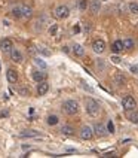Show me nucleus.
Instances as JSON below:
<instances>
[{
  "instance_id": "1",
  "label": "nucleus",
  "mask_w": 138,
  "mask_h": 158,
  "mask_svg": "<svg viewBox=\"0 0 138 158\" xmlns=\"http://www.w3.org/2000/svg\"><path fill=\"white\" fill-rule=\"evenodd\" d=\"M85 109H86V114L89 115V116H92V118L98 116L100 112H101L100 103H98L97 100H94V98H88L86 103H85Z\"/></svg>"
},
{
  "instance_id": "2",
  "label": "nucleus",
  "mask_w": 138,
  "mask_h": 158,
  "mask_svg": "<svg viewBox=\"0 0 138 158\" xmlns=\"http://www.w3.org/2000/svg\"><path fill=\"white\" fill-rule=\"evenodd\" d=\"M62 110H64L65 115H70V116L77 115L79 114V103L76 100H67V102L62 103Z\"/></svg>"
},
{
  "instance_id": "3",
  "label": "nucleus",
  "mask_w": 138,
  "mask_h": 158,
  "mask_svg": "<svg viewBox=\"0 0 138 158\" xmlns=\"http://www.w3.org/2000/svg\"><path fill=\"white\" fill-rule=\"evenodd\" d=\"M122 107L125 109V112H131V110H135L137 107V102L132 96H125L122 98Z\"/></svg>"
},
{
  "instance_id": "4",
  "label": "nucleus",
  "mask_w": 138,
  "mask_h": 158,
  "mask_svg": "<svg viewBox=\"0 0 138 158\" xmlns=\"http://www.w3.org/2000/svg\"><path fill=\"white\" fill-rule=\"evenodd\" d=\"M69 15H70V9L65 5H60L53 10V17L57 19H65V18H69Z\"/></svg>"
},
{
  "instance_id": "5",
  "label": "nucleus",
  "mask_w": 138,
  "mask_h": 158,
  "mask_svg": "<svg viewBox=\"0 0 138 158\" xmlns=\"http://www.w3.org/2000/svg\"><path fill=\"white\" fill-rule=\"evenodd\" d=\"M94 128H91L89 125H85L82 130H80V139L83 140H92L94 139Z\"/></svg>"
},
{
  "instance_id": "6",
  "label": "nucleus",
  "mask_w": 138,
  "mask_h": 158,
  "mask_svg": "<svg viewBox=\"0 0 138 158\" xmlns=\"http://www.w3.org/2000/svg\"><path fill=\"white\" fill-rule=\"evenodd\" d=\"M0 49L3 51L5 54H10V51L14 49V44H12V40L8 39V37H5V39H2L0 40Z\"/></svg>"
},
{
  "instance_id": "7",
  "label": "nucleus",
  "mask_w": 138,
  "mask_h": 158,
  "mask_svg": "<svg viewBox=\"0 0 138 158\" xmlns=\"http://www.w3.org/2000/svg\"><path fill=\"white\" fill-rule=\"evenodd\" d=\"M92 49L95 54H103L105 51V42L103 39H97L94 44H92Z\"/></svg>"
},
{
  "instance_id": "8",
  "label": "nucleus",
  "mask_w": 138,
  "mask_h": 158,
  "mask_svg": "<svg viewBox=\"0 0 138 158\" xmlns=\"http://www.w3.org/2000/svg\"><path fill=\"white\" fill-rule=\"evenodd\" d=\"M88 8L91 10V14L97 15V14L101 12V2H100V0H91L89 5H88Z\"/></svg>"
},
{
  "instance_id": "9",
  "label": "nucleus",
  "mask_w": 138,
  "mask_h": 158,
  "mask_svg": "<svg viewBox=\"0 0 138 158\" xmlns=\"http://www.w3.org/2000/svg\"><path fill=\"white\" fill-rule=\"evenodd\" d=\"M6 79L9 84H17L18 82V72L15 69H8L6 72Z\"/></svg>"
},
{
  "instance_id": "10",
  "label": "nucleus",
  "mask_w": 138,
  "mask_h": 158,
  "mask_svg": "<svg viewBox=\"0 0 138 158\" xmlns=\"http://www.w3.org/2000/svg\"><path fill=\"white\" fill-rule=\"evenodd\" d=\"M113 84L117 85V87H123L126 84V76L123 73H116L114 78H113Z\"/></svg>"
},
{
  "instance_id": "11",
  "label": "nucleus",
  "mask_w": 138,
  "mask_h": 158,
  "mask_svg": "<svg viewBox=\"0 0 138 158\" xmlns=\"http://www.w3.org/2000/svg\"><path fill=\"white\" fill-rule=\"evenodd\" d=\"M48 91H49V84L46 81L39 82V85H37V94L39 96H45V94H48Z\"/></svg>"
},
{
  "instance_id": "12",
  "label": "nucleus",
  "mask_w": 138,
  "mask_h": 158,
  "mask_svg": "<svg viewBox=\"0 0 138 158\" xmlns=\"http://www.w3.org/2000/svg\"><path fill=\"white\" fill-rule=\"evenodd\" d=\"M123 49H125L123 40H114V42L112 44V51H113V54H120Z\"/></svg>"
},
{
  "instance_id": "13",
  "label": "nucleus",
  "mask_w": 138,
  "mask_h": 158,
  "mask_svg": "<svg viewBox=\"0 0 138 158\" xmlns=\"http://www.w3.org/2000/svg\"><path fill=\"white\" fill-rule=\"evenodd\" d=\"M10 60L14 63H22V54H21V51L17 49V48H14L10 51Z\"/></svg>"
},
{
  "instance_id": "14",
  "label": "nucleus",
  "mask_w": 138,
  "mask_h": 158,
  "mask_svg": "<svg viewBox=\"0 0 138 158\" xmlns=\"http://www.w3.org/2000/svg\"><path fill=\"white\" fill-rule=\"evenodd\" d=\"M31 78H33V81H36L39 84V82H42V81L46 79V73L42 70H33L31 72Z\"/></svg>"
},
{
  "instance_id": "15",
  "label": "nucleus",
  "mask_w": 138,
  "mask_h": 158,
  "mask_svg": "<svg viewBox=\"0 0 138 158\" xmlns=\"http://www.w3.org/2000/svg\"><path fill=\"white\" fill-rule=\"evenodd\" d=\"M94 133L98 137H103V136H105V133H108V131H107V127H104L103 124L98 123L94 125Z\"/></svg>"
},
{
  "instance_id": "16",
  "label": "nucleus",
  "mask_w": 138,
  "mask_h": 158,
  "mask_svg": "<svg viewBox=\"0 0 138 158\" xmlns=\"http://www.w3.org/2000/svg\"><path fill=\"white\" fill-rule=\"evenodd\" d=\"M21 12H22V18H26V19L31 18V15H33V9L30 8V6H27V5L21 6Z\"/></svg>"
},
{
  "instance_id": "17",
  "label": "nucleus",
  "mask_w": 138,
  "mask_h": 158,
  "mask_svg": "<svg viewBox=\"0 0 138 158\" xmlns=\"http://www.w3.org/2000/svg\"><path fill=\"white\" fill-rule=\"evenodd\" d=\"M73 54H74L76 57H83V55H85V48H83L82 45L76 44L73 46Z\"/></svg>"
},
{
  "instance_id": "18",
  "label": "nucleus",
  "mask_w": 138,
  "mask_h": 158,
  "mask_svg": "<svg viewBox=\"0 0 138 158\" xmlns=\"http://www.w3.org/2000/svg\"><path fill=\"white\" fill-rule=\"evenodd\" d=\"M74 128L71 127V125H64L62 128H61V133L64 134V136H74Z\"/></svg>"
},
{
  "instance_id": "19",
  "label": "nucleus",
  "mask_w": 138,
  "mask_h": 158,
  "mask_svg": "<svg viewBox=\"0 0 138 158\" xmlns=\"http://www.w3.org/2000/svg\"><path fill=\"white\" fill-rule=\"evenodd\" d=\"M123 45H125V49H128V51H132V49L135 48V42H134L131 37H126V39L123 40Z\"/></svg>"
},
{
  "instance_id": "20",
  "label": "nucleus",
  "mask_w": 138,
  "mask_h": 158,
  "mask_svg": "<svg viewBox=\"0 0 138 158\" xmlns=\"http://www.w3.org/2000/svg\"><path fill=\"white\" fill-rule=\"evenodd\" d=\"M21 137H40V134L34 130H26L21 133Z\"/></svg>"
},
{
  "instance_id": "21",
  "label": "nucleus",
  "mask_w": 138,
  "mask_h": 158,
  "mask_svg": "<svg viewBox=\"0 0 138 158\" xmlns=\"http://www.w3.org/2000/svg\"><path fill=\"white\" fill-rule=\"evenodd\" d=\"M46 123H48V125L53 127V125H57V124L60 123V118H58L57 115H49V116H48V119H46Z\"/></svg>"
},
{
  "instance_id": "22",
  "label": "nucleus",
  "mask_w": 138,
  "mask_h": 158,
  "mask_svg": "<svg viewBox=\"0 0 138 158\" xmlns=\"http://www.w3.org/2000/svg\"><path fill=\"white\" fill-rule=\"evenodd\" d=\"M128 119H129L132 124H138V112H135V110L128 112Z\"/></svg>"
},
{
  "instance_id": "23",
  "label": "nucleus",
  "mask_w": 138,
  "mask_h": 158,
  "mask_svg": "<svg viewBox=\"0 0 138 158\" xmlns=\"http://www.w3.org/2000/svg\"><path fill=\"white\" fill-rule=\"evenodd\" d=\"M131 14H134V15H138V2H131L129 6H128Z\"/></svg>"
},
{
  "instance_id": "24",
  "label": "nucleus",
  "mask_w": 138,
  "mask_h": 158,
  "mask_svg": "<svg viewBox=\"0 0 138 158\" xmlns=\"http://www.w3.org/2000/svg\"><path fill=\"white\" fill-rule=\"evenodd\" d=\"M12 15L15 18H22V12H21V6H17V8L12 9Z\"/></svg>"
},
{
  "instance_id": "25",
  "label": "nucleus",
  "mask_w": 138,
  "mask_h": 158,
  "mask_svg": "<svg viewBox=\"0 0 138 158\" xmlns=\"http://www.w3.org/2000/svg\"><path fill=\"white\" fill-rule=\"evenodd\" d=\"M34 63L39 66V67H42V69H46V63L42 60V58H34Z\"/></svg>"
},
{
  "instance_id": "26",
  "label": "nucleus",
  "mask_w": 138,
  "mask_h": 158,
  "mask_svg": "<svg viewBox=\"0 0 138 158\" xmlns=\"http://www.w3.org/2000/svg\"><path fill=\"white\" fill-rule=\"evenodd\" d=\"M88 5H89L88 0H80V2H79V9H80V10H85V9L88 8Z\"/></svg>"
},
{
  "instance_id": "27",
  "label": "nucleus",
  "mask_w": 138,
  "mask_h": 158,
  "mask_svg": "<svg viewBox=\"0 0 138 158\" xmlns=\"http://www.w3.org/2000/svg\"><path fill=\"white\" fill-rule=\"evenodd\" d=\"M107 131L114 133V124H113V121H108V123H107Z\"/></svg>"
},
{
  "instance_id": "28",
  "label": "nucleus",
  "mask_w": 138,
  "mask_h": 158,
  "mask_svg": "<svg viewBox=\"0 0 138 158\" xmlns=\"http://www.w3.org/2000/svg\"><path fill=\"white\" fill-rule=\"evenodd\" d=\"M57 31H58V26H57V24H52V27L49 28V35L53 36L55 33H57Z\"/></svg>"
},
{
  "instance_id": "29",
  "label": "nucleus",
  "mask_w": 138,
  "mask_h": 158,
  "mask_svg": "<svg viewBox=\"0 0 138 158\" xmlns=\"http://www.w3.org/2000/svg\"><path fill=\"white\" fill-rule=\"evenodd\" d=\"M110 60H112V61L114 63V64H119V63H120V57H119V55H114V54H113Z\"/></svg>"
},
{
  "instance_id": "30",
  "label": "nucleus",
  "mask_w": 138,
  "mask_h": 158,
  "mask_svg": "<svg viewBox=\"0 0 138 158\" xmlns=\"http://www.w3.org/2000/svg\"><path fill=\"white\" fill-rule=\"evenodd\" d=\"M19 94H22L24 97H27V96H30V91L26 89V88H21V89H19Z\"/></svg>"
},
{
  "instance_id": "31",
  "label": "nucleus",
  "mask_w": 138,
  "mask_h": 158,
  "mask_svg": "<svg viewBox=\"0 0 138 158\" xmlns=\"http://www.w3.org/2000/svg\"><path fill=\"white\" fill-rule=\"evenodd\" d=\"M37 51H39L40 54H43V55H46V57H48V55H51V52H49L48 49H45V48H39Z\"/></svg>"
},
{
  "instance_id": "32",
  "label": "nucleus",
  "mask_w": 138,
  "mask_h": 158,
  "mask_svg": "<svg viewBox=\"0 0 138 158\" xmlns=\"http://www.w3.org/2000/svg\"><path fill=\"white\" fill-rule=\"evenodd\" d=\"M73 31H74V33H80V26H77V24H76V26L73 27Z\"/></svg>"
},
{
  "instance_id": "33",
  "label": "nucleus",
  "mask_w": 138,
  "mask_h": 158,
  "mask_svg": "<svg viewBox=\"0 0 138 158\" xmlns=\"http://www.w3.org/2000/svg\"><path fill=\"white\" fill-rule=\"evenodd\" d=\"M129 69H131V72H132V73H138V67H137V66H131Z\"/></svg>"
},
{
  "instance_id": "34",
  "label": "nucleus",
  "mask_w": 138,
  "mask_h": 158,
  "mask_svg": "<svg viewBox=\"0 0 138 158\" xmlns=\"http://www.w3.org/2000/svg\"><path fill=\"white\" fill-rule=\"evenodd\" d=\"M62 51H64V52H70V49H69V46H64V48H62Z\"/></svg>"
},
{
  "instance_id": "35",
  "label": "nucleus",
  "mask_w": 138,
  "mask_h": 158,
  "mask_svg": "<svg viewBox=\"0 0 138 158\" xmlns=\"http://www.w3.org/2000/svg\"><path fill=\"white\" fill-rule=\"evenodd\" d=\"M0 116H2V118H3V116H8V112H2V114H0Z\"/></svg>"
},
{
  "instance_id": "36",
  "label": "nucleus",
  "mask_w": 138,
  "mask_h": 158,
  "mask_svg": "<svg viewBox=\"0 0 138 158\" xmlns=\"http://www.w3.org/2000/svg\"><path fill=\"white\" fill-rule=\"evenodd\" d=\"M0 70H2V64H0Z\"/></svg>"
}]
</instances>
